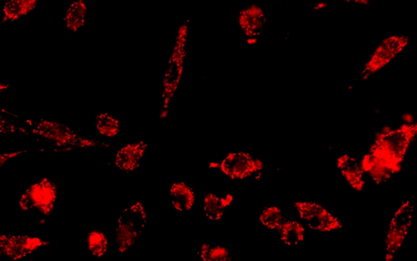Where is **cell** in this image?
I'll list each match as a JSON object with an SVG mask.
<instances>
[{
    "instance_id": "cell-29",
    "label": "cell",
    "mask_w": 417,
    "mask_h": 261,
    "mask_svg": "<svg viewBox=\"0 0 417 261\" xmlns=\"http://www.w3.org/2000/svg\"><path fill=\"white\" fill-rule=\"evenodd\" d=\"M258 172H261L263 170V162L259 160H254Z\"/></svg>"
},
{
    "instance_id": "cell-13",
    "label": "cell",
    "mask_w": 417,
    "mask_h": 261,
    "mask_svg": "<svg viewBox=\"0 0 417 261\" xmlns=\"http://www.w3.org/2000/svg\"><path fill=\"white\" fill-rule=\"evenodd\" d=\"M146 148H147V144L144 143L129 144L124 146L116 155V166L124 172L135 170L139 166Z\"/></svg>"
},
{
    "instance_id": "cell-25",
    "label": "cell",
    "mask_w": 417,
    "mask_h": 261,
    "mask_svg": "<svg viewBox=\"0 0 417 261\" xmlns=\"http://www.w3.org/2000/svg\"><path fill=\"white\" fill-rule=\"evenodd\" d=\"M403 121L405 122L406 124L411 125L414 123V116L413 114L409 113H406L402 116Z\"/></svg>"
},
{
    "instance_id": "cell-17",
    "label": "cell",
    "mask_w": 417,
    "mask_h": 261,
    "mask_svg": "<svg viewBox=\"0 0 417 261\" xmlns=\"http://www.w3.org/2000/svg\"><path fill=\"white\" fill-rule=\"evenodd\" d=\"M38 4L37 0H12L5 3L3 9V21H17L23 16L29 14L33 11Z\"/></svg>"
},
{
    "instance_id": "cell-12",
    "label": "cell",
    "mask_w": 417,
    "mask_h": 261,
    "mask_svg": "<svg viewBox=\"0 0 417 261\" xmlns=\"http://www.w3.org/2000/svg\"><path fill=\"white\" fill-rule=\"evenodd\" d=\"M337 165L350 186L357 191H362L365 187V172L362 170L360 163L354 157L344 155L338 157Z\"/></svg>"
},
{
    "instance_id": "cell-6",
    "label": "cell",
    "mask_w": 417,
    "mask_h": 261,
    "mask_svg": "<svg viewBox=\"0 0 417 261\" xmlns=\"http://www.w3.org/2000/svg\"><path fill=\"white\" fill-rule=\"evenodd\" d=\"M57 197L56 184L50 179L43 178L26 189L21 196L19 205L23 211L38 210L43 215H50Z\"/></svg>"
},
{
    "instance_id": "cell-32",
    "label": "cell",
    "mask_w": 417,
    "mask_h": 261,
    "mask_svg": "<svg viewBox=\"0 0 417 261\" xmlns=\"http://www.w3.org/2000/svg\"><path fill=\"white\" fill-rule=\"evenodd\" d=\"M353 89V87L350 86L349 89Z\"/></svg>"
},
{
    "instance_id": "cell-10",
    "label": "cell",
    "mask_w": 417,
    "mask_h": 261,
    "mask_svg": "<svg viewBox=\"0 0 417 261\" xmlns=\"http://www.w3.org/2000/svg\"><path fill=\"white\" fill-rule=\"evenodd\" d=\"M219 168L226 176L232 179H245L258 172L251 155L237 152L231 153L219 163Z\"/></svg>"
},
{
    "instance_id": "cell-8",
    "label": "cell",
    "mask_w": 417,
    "mask_h": 261,
    "mask_svg": "<svg viewBox=\"0 0 417 261\" xmlns=\"http://www.w3.org/2000/svg\"><path fill=\"white\" fill-rule=\"evenodd\" d=\"M295 206L300 219L312 230L329 233L338 231L343 226L338 217L316 203L296 202Z\"/></svg>"
},
{
    "instance_id": "cell-1",
    "label": "cell",
    "mask_w": 417,
    "mask_h": 261,
    "mask_svg": "<svg viewBox=\"0 0 417 261\" xmlns=\"http://www.w3.org/2000/svg\"><path fill=\"white\" fill-rule=\"evenodd\" d=\"M417 124H404L388 133H379L370 152L360 163L362 170L391 174L400 172L409 146L416 137Z\"/></svg>"
},
{
    "instance_id": "cell-9",
    "label": "cell",
    "mask_w": 417,
    "mask_h": 261,
    "mask_svg": "<svg viewBox=\"0 0 417 261\" xmlns=\"http://www.w3.org/2000/svg\"><path fill=\"white\" fill-rule=\"evenodd\" d=\"M47 242H43L38 238L20 235L0 236V254L7 255L11 259L17 260L24 258L36 249L45 246Z\"/></svg>"
},
{
    "instance_id": "cell-11",
    "label": "cell",
    "mask_w": 417,
    "mask_h": 261,
    "mask_svg": "<svg viewBox=\"0 0 417 261\" xmlns=\"http://www.w3.org/2000/svg\"><path fill=\"white\" fill-rule=\"evenodd\" d=\"M238 21L248 38H257L261 35L267 24L263 9L256 4L243 9L239 13Z\"/></svg>"
},
{
    "instance_id": "cell-18",
    "label": "cell",
    "mask_w": 417,
    "mask_h": 261,
    "mask_svg": "<svg viewBox=\"0 0 417 261\" xmlns=\"http://www.w3.org/2000/svg\"><path fill=\"white\" fill-rule=\"evenodd\" d=\"M96 126L101 135L108 138L116 137L120 130V123L109 113H101L97 116Z\"/></svg>"
},
{
    "instance_id": "cell-4",
    "label": "cell",
    "mask_w": 417,
    "mask_h": 261,
    "mask_svg": "<svg viewBox=\"0 0 417 261\" xmlns=\"http://www.w3.org/2000/svg\"><path fill=\"white\" fill-rule=\"evenodd\" d=\"M147 220L142 204L137 203L123 211L116 228V243L118 251L125 253L131 249L142 233Z\"/></svg>"
},
{
    "instance_id": "cell-26",
    "label": "cell",
    "mask_w": 417,
    "mask_h": 261,
    "mask_svg": "<svg viewBox=\"0 0 417 261\" xmlns=\"http://www.w3.org/2000/svg\"><path fill=\"white\" fill-rule=\"evenodd\" d=\"M327 7H328V3L321 2V3L316 4V6L314 7V10L321 11L322 9H326Z\"/></svg>"
},
{
    "instance_id": "cell-5",
    "label": "cell",
    "mask_w": 417,
    "mask_h": 261,
    "mask_svg": "<svg viewBox=\"0 0 417 261\" xmlns=\"http://www.w3.org/2000/svg\"><path fill=\"white\" fill-rule=\"evenodd\" d=\"M413 206L406 201L395 212L389 224L386 238L384 261H394L395 255L402 248L413 223Z\"/></svg>"
},
{
    "instance_id": "cell-3",
    "label": "cell",
    "mask_w": 417,
    "mask_h": 261,
    "mask_svg": "<svg viewBox=\"0 0 417 261\" xmlns=\"http://www.w3.org/2000/svg\"><path fill=\"white\" fill-rule=\"evenodd\" d=\"M31 133L57 147H80L91 148L97 145L93 140L85 139L62 123L40 119L39 121H25Z\"/></svg>"
},
{
    "instance_id": "cell-15",
    "label": "cell",
    "mask_w": 417,
    "mask_h": 261,
    "mask_svg": "<svg viewBox=\"0 0 417 261\" xmlns=\"http://www.w3.org/2000/svg\"><path fill=\"white\" fill-rule=\"evenodd\" d=\"M171 199L173 206L180 211L190 210L195 203L193 190L183 182L173 184L171 189Z\"/></svg>"
},
{
    "instance_id": "cell-20",
    "label": "cell",
    "mask_w": 417,
    "mask_h": 261,
    "mask_svg": "<svg viewBox=\"0 0 417 261\" xmlns=\"http://www.w3.org/2000/svg\"><path fill=\"white\" fill-rule=\"evenodd\" d=\"M259 221L263 226L269 228V230L278 231L284 221L282 211L278 206H268L260 214Z\"/></svg>"
},
{
    "instance_id": "cell-19",
    "label": "cell",
    "mask_w": 417,
    "mask_h": 261,
    "mask_svg": "<svg viewBox=\"0 0 417 261\" xmlns=\"http://www.w3.org/2000/svg\"><path fill=\"white\" fill-rule=\"evenodd\" d=\"M203 261H232V255L227 248L203 244L198 252Z\"/></svg>"
},
{
    "instance_id": "cell-23",
    "label": "cell",
    "mask_w": 417,
    "mask_h": 261,
    "mask_svg": "<svg viewBox=\"0 0 417 261\" xmlns=\"http://www.w3.org/2000/svg\"><path fill=\"white\" fill-rule=\"evenodd\" d=\"M14 133H23L28 135L30 132H28V130H27L25 128L19 127L18 125L10 122L8 119L0 113V135Z\"/></svg>"
},
{
    "instance_id": "cell-7",
    "label": "cell",
    "mask_w": 417,
    "mask_h": 261,
    "mask_svg": "<svg viewBox=\"0 0 417 261\" xmlns=\"http://www.w3.org/2000/svg\"><path fill=\"white\" fill-rule=\"evenodd\" d=\"M409 43L407 35H393L384 39L373 52L360 74V79L367 80L386 67L393 59L404 51Z\"/></svg>"
},
{
    "instance_id": "cell-27",
    "label": "cell",
    "mask_w": 417,
    "mask_h": 261,
    "mask_svg": "<svg viewBox=\"0 0 417 261\" xmlns=\"http://www.w3.org/2000/svg\"><path fill=\"white\" fill-rule=\"evenodd\" d=\"M346 2L360 4V5H362V6H365V7L368 6V5L370 4V1H367V0H355V1H346Z\"/></svg>"
},
{
    "instance_id": "cell-31",
    "label": "cell",
    "mask_w": 417,
    "mask_h": 261,
    "mask_svg": "<svg viewBox=\"0 0 417 261\" xmlns=\"http://www.w3.org/2000/svg\"><path fill=\"white\" fill-rule=\"evenodd\" d=\"M210 167H213V168H218L219 167V163L217 162H211L210 165Z\"/></svg>"
},
{
    "instance_id": "cell-24",
    "label": "cell",
    "mask_w": 417,
    "mask_h": 261,
    "mask_svg": "<svg viewBox=\"0 0 417 261\" xmlns=\"http://www.w3.org/2000/svg\"><path fill=\"white\" fill-rule=\"evenodd\" d=\"M26 152L27 150H21L13 152V153L0 154V167H3L5 165V163H6L10 160L13 159V157L26 153Z\"/></svg>"
},
{
    "instance_id": "cell-2",
    "label": "cell",
    "mask_w": 417,
    "mask_h": 261,
    "mask_svg": "<svg viewBox=\"0 0 417 261\" xmlns=\"http://www.w3.org/2000/svg\"><path fill=\"white\" fill-rule=\"evenodd\" d=\"M188 26L183 24L178 29L176 42L173 52L168 62L164 80V106H162L160 118H166L169 113V106L174 97L178 84L181 83L184 59L186 57V45L188 40Z\"/></svg>"
},
{
    "instance_id": "cell-21",
    "label": "cell",
    "mask_w": 417,
    "mask_h": 261,
    "mask_svg": "<svg viewBox=\"0 0 417 261\" xmlns=\"http://www.w3.org/2000/svg\"><path fill=\"white\" fill-rule=\"evenodd\" d=\"M224 206L222 204L221 199L214 194H209L205 197V213L211 221H219L224 213Z\"/></svg>"
},
{
    "instance_id": "cell-30",
    "label": "cell",
    "mask_w": 417,
    "mask_h": 261,
    "mask_svg": "<svg viewBox=\"0 0 417 261\" xmlns=\"http://www.w3.org/2000/svg\"><path fill=\"white\" fill-rule=\"evenodd\" d=\"M258 42V38H248L247 43L250 45H256Z\"/></svg>"
},
{
    "instance_id": "cell-28",
    "label": "cell",
    "mask_w": 417,
    "mask_h": 261,
    "mask_svg": "<svg viewBox=\"0 0 417 261\" xmlns=\"http://www.w3.org/2000/svg\"><path fill=\"white\" fill-rule=\"evenodd\" d=\"M10 87L11 86L9 84L0 83V96H1L4 94V92L8 90Z\"/></svg>"
},
{
    "instance_id": "cell-16",
    "label": "cell",
    "mask_w": 417,
    "mask_h": 261,
    "mask_svg": "<svg viewBox=\"0 0 417 261\" xmlns=\"http://www.w3.org/2000/svg\"><path fill=\"white\" fill-rule=\"evenodd\" d=\"M88 13V7L83 0H79L70 4L64 18L67 28L72 32H77L83 28Z\"/></svg>"
},
{
    "instance_id": "cell-22",
    "label": "cell",
    "mask_w": 417,
    "mask_h": 261,
    "mask_svg": "<svg viewBox=\"0 0 417 261\" xmlns=\"http://www.w3.org/2000/svg\"><path fill=\"white\" fill-rule=\"evenodd\" d=\"M88 244L90 252L96 257H102L107 252L108 239L105 233L100 231H93L89 233Z\"/></svg>"
},
{
    "instance_id": "cell-14",
    "label": "cell",
    "mask_w": 417,
    "mask_h": 261,
    "mask_svg": "<svg viewBox=\"0 0 417 261\" xmlns=\"http://www.w3.org/2000/svg\"><path fill=\"white\" fill-rule=\"evenodd\" d=\"M278 232L287 246H297L305 239L306 228L302 223L297 221H284L279 227Z\"/></svg>"
}]
</instances>
